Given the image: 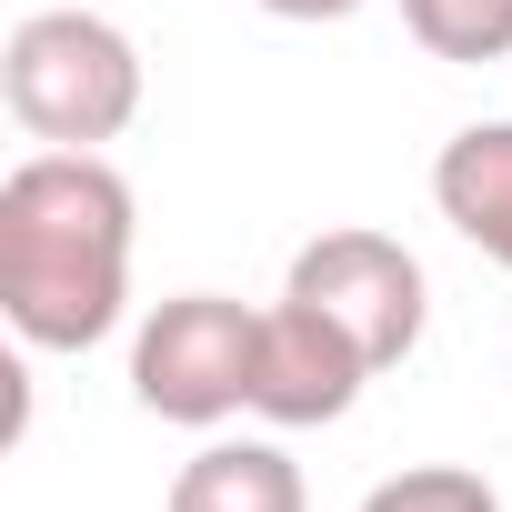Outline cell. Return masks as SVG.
Returning <instances> with one entry per match:
<instances>
[{"instance_id":"9c48e42d","label":"cell","mask_w":512,"mask_h":512,"mask_svg":"<svg viewBox=\"0 0 512 512\" xmlns=\"http://www.w3.org/2000/svg\"><path fill=\"white\" fill-rule=\"evenodd\" d=\"M362 512H502V492L482 472H462V462H412V472L372 482Z\"/></svg>"},{"instance_id":"ba28073f","label":"cell","mask_w":512,"mask_h":512,"mask_svg":"<svg viewBox=\"0 0 512 512\" xmlns=\"http://www.w3.org/2000/svg\"><path fill=\"white\" fill-rule=\"evenodd\" d=\"M402 31L432 61L482 71V61H512V0H402Z\"/></svg>"},{"instance_id":"6da1fadb","label":"cell","mask_w":512,"mask_h":512,"mask_svg":"<svg viewBox=\"0 0 512 512\" xmlns=\"http://www.w3.org/2000/svg\"><path fill=\"white\" fill-rule=\"evenodd\" d=\"M0 312L31 352H91L131 312V181L101 151H31L0 181Z\"/></svg>"},{"instance_id":"52a82bcc","label":"cell","mask_w":512,"mask_h":512,"mask_svg":"<svg viewBox=\"0 0 512 512\" xmlns=\"http://www.w3.org/2000/svg\"><path fill=\"white\" fill-rule=\"evenodd\" d=\"M171 512H312V492L282 442H201L171 472Z\"/></svg>"},{"instance_id":"8992f818","label":"cell","mask_w":512,"mask_h":512,"mask_svg":"<svg viewBox=\"0 0 512 512\" xmlns=\"http://www.w3.org/2000/svg\"><path fill=\"white\" fill-rule=\"evenodd\" d=\"M432 211L492 272H512V121H462L432 151Z\"/></svg>"},{"instance_id":"30bf717a","label":"cell","mask_w":512,"mask_h":512,"mask_svg":"<svg viewBox=\"0 0 512 512\" xmlns=\"http://www.w3.org/2000/svg\"><path fill=\"white\" fill-rule=\"evenodd\" d=\"M262 11H272V21H352L362 0H262Z\"/></svg>"},{"instance_id":"3957f363","label":"cell","mask_w":512,"mask_h":512,"mask_svg":"<svg viewBox=\"0 0 512 512\" xmlns=\"http://www.w3.org/2000/svg\"><path fill=\"white\" fill-rule=\"evenodd\" d=\"M251 362H262V312L231 292H171L141 332H131V402L211 432L231 412H251Z\"/></svg>"},{"instance_id":"7a4b0ae2","label":"cell","mask_w":512,"mask_h":512,"mask_svg":"<svg viewBox=\"0 0 512 512\" xmlns=\"http://www.w3.org/2000/svg\"><path fill=\"white\" fill-rule=\"evenodd\" d=\"M0 101L41 151H101L141 121V51L101 11H31L0 41Z\"/></svg>"},{"instance_id":"277c9868","label":"cell","mask_w":512,"mask_h":512,"mask_svg":"<svg viewBox=\"0 0 512 512\" xmlns=\"http://www.w3.org/2000/svg\"><path fill=\"white\" fill-rule=\"evenodd\" d=\"M282 292H292V302H312L322 322H342V332L372 352V372L412 362V342H422V322H432V282H422V262H412L392 231H362V221H342V231L302 241Z\"/></svg>"},{"instance_id":"5b68a950","label":"cell","mask_w":512,"mask_h":512,"mask_svg":"<svg viewBox=\"0 0 512 512\" xmlns=\"http://www.w3.org/2000/svg\"><path fill=\"white\" fill-rule=\"evenodd\" d=\"M362 382H372V352H362L342 322H322V312L292 302V292L262 312V362H251V412H262V422L322 432V422H342V412L362 402Z\"/></svg>"}]
</instances>
